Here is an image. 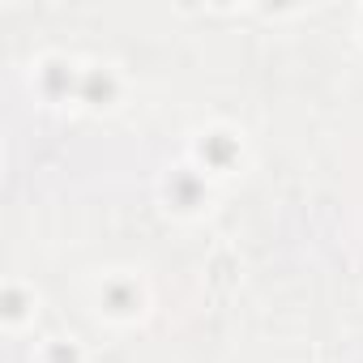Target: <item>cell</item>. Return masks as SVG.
Instances as JSON below:
<instances>
[{
	"instance_id": "5",
	"label": "cell",
	"mask_w": 363,
	"mask_h": 363,
	"mask_svg": "<svg viewBox=\"0 0 363 363\" xmlns=\"http://www.w3.org/2000/svg\"><path fill=\"white\" fill-rule=\"evenodd\" d=\"M197 158H201L206 171H227V167L240 158V137H231V133H223V128L201 133V141H197Z\"/></svg>"
},
{
	"instance_id": "1",
	"label": "cell",
	"mask_w": 363,
	"mask_h": 363,
	"mask_svg": "<svg viewBox=\"0 0 363 363\" xmlns=\"http://www.w3.org/2000/svg\"><path fill=\"white\" fill-rule=\"evenodd\" d=\"M141 303H145V291L133 274H107L99 282V312H107L116 320H128V316L141 312Z\"/></svg>"
},
{
	"instance_id": "4",
	"label": "cell",
	"mask_w": 363,
	"mask_h": 363,
	"mask_svg": "<svg viewBox=\"0 0 363 363\" xmlns=\"http://www.w3.org/2000/svg\"><path fill=\"white\" fill-rule=\"evenodd\" d=\"M120 94V77L111 65H90L82 69V86H77V99L90 103V107H111Z\"/></svg>"
},
{
	"instance_id": "6",
	"label": "cell",
	"mask_w": 363,
	"mask_h": 363,
	"mask_svg": "<svg viewBox=\"0 0 363 363\" xmlns=\"http://www.w3.org/2000/svg\"><path fill=\"white\" fill-rule=\"evenodd\" d=\"M30 303H35V299L22 291V282H9V286H5V320H9V325H22V316L30 312Z\"/></svg>"
},
{
	"instance_id": "7",
	"label": "cell",
	"mask_w": 363,
	"mask_h": 363,
	"mask_svg": "<svg viewBox=\"0 0 363 363\" xmlns=\"http://www.w3.org/2000/svg\"><path fill=\"white\" fill-rule=\"evenodd\" d=\"M39 359H43V363H82V346H77L73 337H52Z\"/></svg>"
},
{
	"instance_id": "3",
	"label": "cell",
	"mask_w": 363,
	"mask_h": 363,
	"mask_svg": "<svg viewBox=\"0 0 363 363\" xmlns=\"http://www.w3.org/2000/svg\"><path fill=\"white\" fill-rule=\"evenodd\" d=\"M167 201L175 206V210H197L201 201H206V175L201 171H193V167H175L171 175H167Z\"/></svg>"
},
{
	"instance_id": "2",
	"label": "cell",
	"mask_w": 363,
	"mask_h": 363,
	"mask_svg": "<svg viewBox=\"0 0 363 363\" xmlns=\"http://www.w3.org/2000/svg\"><path fill=\"white\" fill-rule=\"evenodd\" d=\"M35 86H39V94H43V99L77 94V86H82V69H77L73 60L48 56V60H39V69H35Z\"/></svg>"
}]
</instances>
